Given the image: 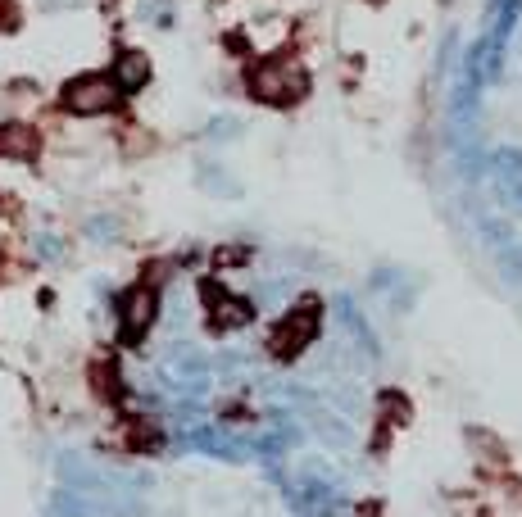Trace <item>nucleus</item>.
I'll return each mask as SVG.
<instances>
[{
  "mask_svg": "<svg viewBox=\"0 0 522 517\" xmlns=\"http://www.w3.org/2000/svg\"><path fill=\"white\" fill-rule=\"evenodd\" d=\"M250 91H255L264 105H296L309 91V73L300 69L291 55H268L264 64L250 69Z\"/></svg>",
  "mask_w": 522,
  "mask_h": 517,
  "instance_id": "nucleus-1",
  "label": "nucleus"
},
{
  "mask_svg": "<svg viewBox=\"0 0 522 517\" xmlns=\"http://www.w3.org/2000/svg\"><path fill=\"white\" fill-rule=\"evenodd\" d=\"M318 327H323V304L300 300L296 309L273 327V336H268V354H273V359H296V354L318 336Z\"/></svg>",
  "mask_w": 522,
  "mask_h": 517,
  "instance_id": "nucleus-2",
  "label": "nucleus"
},
{
  "mask_svg": "<svg viewBox=\"0 0 522 517\" xmlns=\"http://www.w3.org/2000/svg\"><path fill=\"white\" fill-rule=\"evenodd\" d=\"M64 109L78 118H96V114H109V109H119L123 100V87L114 82V73H82L64 87Z\"/></svg>",
  "mask_w": 522,
  "mask_h": 517,
  "instance_id": "nucleus-3",
  "label": "nucleus"
},
{
  "mask_svg": "<svg viewBox=\"0 0 522 517\" xmlns=\"http://www.w3.org/2000/svg\"><path fill=\"white\" fill-rule=\"evenodd\" d=\"M155 309H159L155 282L132 286V291L119 300V313H123V341H141V336L150 332V322H155Z\"/></svg>",
  "mask_w": 522,
  "mask_h": 517,
  "instance_id": "nucleus-4",
  "label": "nucleus"
},
{
  "mask_svg": "<svg viewBox=\"0 0 522 517\" xmlns=\"http://www.w3.org/2000/svg\"><path fill=\"white\" fill-rule=\"evenodd\" d=\"M200 295H205V304H209V327H214V332H232V327L250 322V313H255V309H250V300L227 295L214 277H205V282H200Z\"/></svg>",
  "mask_w": 522,
  "mask_h": 517,
  "instance_id": "nucleus-5",
  "label": "nucleus"
},
{
  "mask_svg": "<svg viewBox=\"0 0 522 517\" xmlns=\"http://www.w3.org/2000/svg\"><path fill=\"white\" fill-rule=\"evenodd\" d=\"M41 155V132L28 123H5L0 127V159H19V164H32Z\"/></svg>",
  "mask_w": 522,
  "mask_h": 517,
  "instance_id": "nucleus-6",
  "label": "nucleus"
},
{
  "mask_svg": "<svg viewBox=\"0 0 522 517\" xmlns=\"http://www.w3.org/2000/svg\"><path fill=\"white\" fill-rule=\"evenodd\" d=\"M114 82L123 87V96H132L137 87H146L150 82V59L137 55V50H123V55L114 59Z\"/></svg>",
  "mask_w": 522,
  "mask_h": 517,
  "instance_id": "nucleus-7",
  "label": "nucleus"
},
{
  "mask_svg": "<svg viewBox=\"0 0 522 517\" xmlns=\"http://www.w3.org/2000/svg\"><path fill=\"white\" fill-rule=\"evenodd\" d=\"M19 23V5L14 0H0V32H10Z\"/></svg>",
  "mask_w": 522,
  "mask_h": 517,
  "instance_id": "nucleus-8",
  "label": "nucleus"
}]
</instances>
